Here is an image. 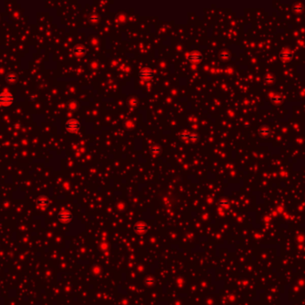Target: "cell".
<instances>
[{"label": "cell", "instance_id": "obj_1", "mask_svg": "<svg viewBox=\"0 0 305 305\" xmlns=\"http://www.w3.org/2000/svg\"><path fill=\"white\" fill-rule=\"evenodd\" d=\"M14 101L15 98L9 90H5L0 93V106L8 107L13 105Z\"/></svg>", "mask_w": 305, "mask_h": 305}, {"label": "cell", "instance_id": "obj_2", "mask_svg": "<svg viewBox=\"0 0 305 305\" xmlns=\"http://www.w3.org/2000/svg\"><path fill=\"white\" fill-rule=\"evenodd\" d=\"M65 129L71 133H75L80 131V123L75 119H70L65 123Z\"/></svg>", "mask_w": 305, "mask_h": 305}, {"label": "cell", "instance_id": "obj_3", "mask_svg": "<svg viewBox=\"0 0 305 305\" xmlns=\"http://www.w3.org/2000/svg\"><path fill=\"white\" fill-rule=\"evenodd\" d=\"M139 76L144 81H150L152 78V76H154V73H152V70H150L149 68H143L140 71Z\"/></svg>", "mask_w": 305, "mask_h": 305}, {"label": "cell", "instance_id": "obj_4", "mask_svg": "<svg viewBox=\"0 0 305 305\" xmlns=\"http://www.w3.org/2000/svg\"><path fill=\"white\" fill-rule=\"evenodd\" d=\"M202 58H203L202 55L198 51H193V52H191V53H189L188 55V60H189L191 63L197 64V63H199L202 60Z\"/></svg>", "mask_w": 305, "mask_h": 305}, {"label": "cell", "instance_id": "obj_5", "mask_svg": "<svg viewBox=\"0 0 305 305\" xmlns=\"http://www.w3.org/2000/svg\"><path fill=\"white\" fill-rule=\"evenodd\" d=\"M279 57H280V59H281L283 62L287 63V62H289V61L292 60V58H293V54H292V52H291L289 49H283V50L280 52Z\"/></svg>", "mask_w": 305, "mask_h": 305}, {"label": "cell", "instance_id": "obj_6", "mask_svg": "<svg viewBox=\"0 0 305 305\" xmlns=\"http://www.w3.org/2000/svg\"><path fill=\"white\" fill-rule=\"evenodd\" d=\"M58 219L63 223H69L72 219V215L66 210H63L58 214Z\"/></svg>", "mask_w": 305, "mask_h": 305}, {"label": "cell", "instance_id": "obj_7", "mask_svg": "<svg viewBox=\"0 0 305 305\" xmlns=\"http://www.w3.org/2000/svg\"><path fill=\"white\" fill-rule=\"evenodd\" d=\"M48 204H49V201L46 196H40L37 200V205L39 209H45L48 206Z\"/></svg>", "mask_w": 305, "mask_h": 305}, {"label": "cell", "instance_id": "obj_8", "mask_svg": "<svg viewBox=\"0 0 305 305\" xmlns=\"http://www.w3.org/2000/svg\"><path fill=\"white\" fill-rule=\"evenodd\" d=\"M72 52H73V54H74L75 56L80 57V56H83V55L87 52V50H86V48H85L84 46H82V45H77V46L74 47Z\"/></svg>", "mask_w": 305, "mask_h": 305}, {"label": "cell", "instance_id": "obj_9", "mask_svg": "<svg viewBox=\"0 0 305 305\" xmlns=\"http://www.w3.org/2000/svg\"><path fill=\"white\" fill-rule=\"evenodd\" d=\"M269 97L271 98V101H272V103H274V104H279V103H281L282 100H283V97H282L281 95L275 94V93H273V92H269Z\"/></svg>", "mask_w": 305, "mask_h": 305}, {"label": "cell", "instance_id": "obj_10", "mask_svg": "<svg viewBox=\"0 0 305 305\" xmlns=\"http://www.w3.org/2000/svg\"><path fill=\"white\" fill-rule=\"evenodd\" d=\"M17 75L15 74V73H8L7 75V82H8V83H10V84H14V83H15L16 82V81H17Z\"/></svg>", "mask_w": 305, "mask_h": 305}, {"label": "cell", "instance_id": "obj_11", "mask_svg": "<svg viewBox=\"0 0 305 305\" xmlns=\"http://www.w3.org/2000/svg\"><path fill=\"white\" fill-rule=\"evenodd\" d=\"M78 107H79V105L74 100H71L67 103V108L71 111H75L76 109H78Z\"/></svg>", "mask_w": 305, "mask_h": 305}, {"label": "cell", "instance_id": "obj_12", "mask_svg": "<svg viewBox=\"0 0 305 305\" xmlns=\"http://www.w3.org/2000/svg\"><path fill=\"white\" fill-rule=\"evenodd\" d=\"M259 133H260V135L261 137L266 138V137H269V134H270V130H269V128H267V127H261V128L260 129V131H259Z\"/></svg>", "mask_w": 305, "mask_h": 305}, {"label": "cell", "instance_id": "obj_13", "mask_svg": "<svg viewBox=\"0 0 305 305\" xmlns=\"http://www.w3.org/2000/svg\"><path fill=\"white\" fill-rule=\"evenodd\" d=\"M180 137L182 138V139H186V140H196L197 138H198V136L197 135H196V134H191V133H183V134H181L180 135Z\"/></svg>", "mask_w": 305, "mask_h": 305}, {"label": "cell", "instance_id": "obj_14", "mask_svg": "<svg viewBox=\"0 0 305 305\" xmlns=\"http://www.w3.org/2000/svg\"><path fill=\"white\" fill-rule=\"evenodd\" d=\"M135 229H136V232H139V233H144V232H145L146 231V226H144V225H136V227H135Z\"/></svg>", "mask_w": 305, "mask_h": 305}, {"label": "cell", "instance_id": "obj_15", "mask_svg": "<svg viewBox=\"0 0 305 305\" xmlns=\"http://www.w3.org/2000/svg\"><path fill=\"white\" fill-rule=\"evenodd\" d=\"M303 7L301 6V5H296V6H294L293 7V12L295 13V14H301L302 11H303Z\"/></svg>", "mask_w": 305, "mask_h": 305}, {"label": "cell", "instance_id": "obj_16", "mask_svg": "<svg viewBox=\"0 0 305 305\" xmlns=\"http://www.w3.org/2000/svg\"><path fill=\"white\" fill-rule=\"evenodd\" d=\"M220 57L222 58V59H228V57H229V53L228 52V51H223V52H221L220 53Z\"/></svg>", "mask_w": 305, "mask_h": 305}, {"label": "cell", "instance_id": "obj_17", "mask_svg": "<svg viewBox=\"0 0 305 305\" xmlns=\"http://www.w3.org/2000/svg\"><path fill=\"white\" fill-rule=\"evenodd\" d=\"M268 83H272L274 81H275V79H274V77L272 76V75H270V74H269V75H267V77H266V80H265Z\"/></svg>", "mask_w": 305, "mask_h": 305}, {"label": "cell", "instance_id": "obj_18", "mask_svg": "<svg viewBox=\"0 0 305 305\" xmlns=\"http://www.w3.org/2000/svg\"><path fill=\"white\" fill-rule=\"evenodd\" d=\"M160 151H161V148L158 146H155V147H152V153H155V154L159 153Z\"/></svg>", "mask_w": 305, "mask_h": 305}]
</instances>
